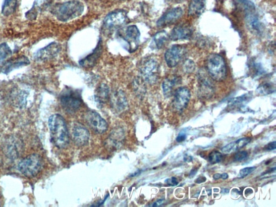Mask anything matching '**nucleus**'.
I'll return each instance as SVG.
<instances>
[{
  "label": "nucleus",
  "mask_w": 276,
  "mask_h": 207,
  "mask_svg": "<svg viewBox=\"0 0 276 207\" xmlns=\"http://www.w3.org/2000/svg\"><path fill=\"white\" fill-rule=\"evenodd\" d=\"M52 141L59 149H64L69 143V133L65 121L62 115L55 114L48 121Z\"/></svg>",
  "instance_id": "obj_1"
},
{
  "label": "nucleus",
  "mask_w": 276,
  "mask_h": 207,
  "mask_svg": "<svg viewBox=\"0 0 276 207\" xmlns=\"http://www.w3.org/2000/svg\"><path fill=\"white\" fill-rule=\"evenodd\" d=\"M84 11V4L79 1H67L53 6L51 13L61 22H67L80 16Z\"/></svg>",
  "instance_id": "obj_2"
},
{
  "label": "nucleus",
  "mask_w": 276,
  "mask_h": 207,
  "mask_svg": "<svg viewBox=\"0 0 276 207\" xmlns=\"http://www.w3.org/2000/svg\"><path fill=\"white\" fill-rule=\"evenodd\" d=\"M206 69L208 74L215 81L221 82L226 76V66L224 58L220 54L213 53L208 57L206 60Z\"/></svg>",
  "instance_id": "obj_3"
},
{
  "label": "nucleus",
  "mask_w": 276,
  "mask_h": 207,
  "mask_svg": "<svg viewBox=\"0 0 276 207\" xmlns=\"http://www.w3.org/2000/svg\"><path fill=\"white\" fill-rule=\"evenodd\" d=\"M44 161L38 154H33L24 157L18 165V169L26 177L31 178L41 171Z\"/></svg>",
  "instance_id": "obj_4"
},
{
  "label": "nucleus",
  "mask_w": 276,
  "mask_h": 207,
  "mask_svg": "<svg viewBox=\"0 0 276 207\" xmlns=\"http://www.w3.org/2000/svg\"><path fill=\"white\" fill-rule=\"evenodd\" d=\"M60 102L64 110L69 113L77 112L82 105V99L78 91L66 88L60 97Z\"/></svg>",
  "instance_id": "obj_5"
},
{
  "label": "nucleus",
  "mask_w": 276,
  "mask_h": 207,
  "mask_svg": "<svg viewBox=\"0 0 276 207\" xmlns=\"http://www.w3.org/2000/svg\"><path fill=\"white\" fill-rule=\"evenodd\" d=\"M139 70L145 82L151 84L157 82L159 74V64L157 60L153 58L145 59L141 63Z\"/></svg>",
  "instance_id": "obj_6"
},
{
  "label": "nucleus",
  "mask_w": 276,
  "mask_h": 207,
  "mask_svg": "<svg viewBox=\"0 0 276 207\" xmlns=\"http://www.w3.org/2000/svg\"><path fill=\"white\" fill-rule=\"evenodd\" d=\"M127 20L126 12L123 10H115L108 14L103 21V26L111 30L124 25Z\"/></svg>",
  "instance_id": "obj_7"
},
{
  "label": "nucleus",
  "mask_w": 276,
  "mask_h": 207,
  "mask_svg": "<svg viewBox=\"0 0 276 207\" xmlns=\"http://www.w3.org/2000/svg\"><path fill=\"white\" fill-rule=\"evenodd\" d=\"M86 123L96 133L102 134L108 130L107 121L101 115L94 111H89L85 114Z\"/></svg>",
  "instance_id": "obj_8"
},
{
  "label": "nucleus",
  "mask_w": 276,
  "mask_h": 207,
  "mask_svg": "<svg viewBox=\"0 0 276 207\" xmlns=\"http://www.w3.org/2000/svg\"><path fill=\"white\" fill-rule=\"evenodd\" d=\"M70 135L73 143L79 147H82L89 143V132L81 123H75L72 125Z\"/></svg>",
  "instance_id": "obj_9"
},
{
  "label": "nucleus",
  "mask_w": 276,
  "mask_h": 207,
  "mask_svg": "<svg viewBox=\"0 0 276 207\" xmlns=\"http://www.w3.org/2000/svg\"><path fill=\"white\" fill-rule=\"evenodd\" d=\"M140 37V33L136 26L131 25L126 28L124 35L121 38L127 44V51L133 52L137 50Z\"/></svg>",
  "instance_id": "obj_10"
},
{
  "label": "nucleus",
  "mask_w": 276,
  "mask_h": 207,
  "mask_svg": "<svg viewBox=\"0 0 276 207\" xmlns=\"http://www.w3.org/2000/svg\"><path fill=\"white\" fill-rule=\"evenodd\" d=\"M61 46L58 43L52 42L47 46L41 49L35 54V59L39 62L47 61L56 57L61 51Z\"/></svg>",
  "instance_id": "obj_11"
},
{
  "label": "nucleus",
  "mask_w": 276,
  "mask_h": 207,
  "mask_svg": "<svg viewBox=\"0 0 276 207\" xmlns=\"http://www.w3.org/2000/svg\"><path fill=\"white\" fill-rule=\"evenodd\" d=\"M186 53L185 49L180 45H174L166 52L165 59L169 68L178 65Z\"/></svg>",
  "instance_id": "obj_12"
},
{
  "label": "nucleus",
  "mask_w": 276,
  "mask_h": 207,
  "mask_svg": "<svg viewBox=\"0 0 276 207\" xmlns=\"http://www.w3.org/2000/svg\"><path fill=\"white\" fill-rule=\"evenodd\" d=\"M198 74L199 96L202 99L211 98L214 93V84L204 71L200 70Z\"/></svg>",
  "instance_id": "obj_13"
},
{
  "label": "nucleus",
  "mask_w": 276,
  "mask_h": 207,
  "mask_svg": "<svg viewBox=\"0 0 276 207\" xmlns=\"http://www.w3.org/2000/svg\"><path fill=\"white\" fill-rule=\"evenodd\" d=\"M181 8L176 7L170 9L166 12L159 19L157 23L158 27H166L179 20L183 15Z\"/></svg>",
  "instance_id": "obj_14"
},
{
  "label": "nucleus",
  "mask_w": 276,
  "mask_h": 207,
  "mask_svg": "<svg viewBox=\"0 0 276 207\" xmlns=\"http://www.w3.org/2000/svg\"><path fill=\"white\" fill-rule=\"evenodd\" d=\"M191 96V92L186 87H181L175 91L173 105L177 110L182 111L187 106Z\"/></svg>",
  "instance_id": "obj_15"
},
{
  "label": "nucleus",
  "mask_w": 276,
  "mask_h": 207,
  "mask_svg": "<svg viewBox=\"0 0 276 207\" xmlns=\"http://www.w3.org/2000/svg\"><path fill=\"white\" fill-rule=\"evenodd\" d=\"M102 52L103 42L100 39L93 52L89 54L87 57L82 59L79 62V65L86 69L93 68L97 64L98 59L101 57Z\"/></svg>",
  "instance_id": "obj_16"
},
{
  "label": "nucleus",
  "mask_w": 276,
  "mask_h": 207,
  "mask_svg": "<svg viewBox=\"0 0 276 207\" xmlns=\"http://www.w3.org/2000/svg\"><path fill=\"white\" fill-rule=\"evenodd\" d=\"M30 63L28 58L25 56H21L6 62L1 69V72L7 75L10 72L21 67L28 65Z\"/></svg>",
  "instance_id": "obj_17"
},
{
  "label": "nucleus",
  "mask_w": 276,
  "mask_h": 207,
  "mask_svg": "<svg viewBox=\"0 0 276 207\" xmlns=\"http://www.w3.org/2000/svg\"><path fill=\"white\" fill-rule=\"evenodd\" d=\"M193 29L186 24H180L174 28L170 35V39L173 41L187 40L191 38Z\"/></svg>",
  "instance_id": "obj_18"
},
{
  "label": "nucleus",
  "mask_w": 276,
  "mask_h": 207,
  "mask_svg": "<svg viewBox=\"0 0 276 207\" xmlns=\"http://www.w3.org/2000/svg\"><path fill=\"white\" fill-rule=\"evenodd\" d=\"M51 2L52 0H35L32 8L26 13V19L30 21L36 20L40 12L46 9Z\"/></svg>",
  "instance_id": "obj_19"
},
{
  "label": "nucleus",
  "mask_w": 276,
  "mask_h": 207,
  "mask_svg": "<svg viewBox=\"0 0 276 207\" xmlns=\"http://www.w3.org/2000/svg\"><path fill=\"white\" fill-rule=\"evenodd\" d=\"M251 141V138L244 137L239 139L237 141L232 142L226 145L222 149V152L224 154L228 155L236 152L243 148L244 146L248 145Z\"/></svg>",
  "instance_id": "obj_20"
},
{
  "label": "nucleus",
  "mask_w": 276,
  "mask_h": 207,
  "mask_svg": "<svg viewBox=\"0 0 276 207\" xmlns=\"http://www.w3.org/2000/svg\"><path fill=\"white\" fill-rule=\"evenodd\" d=\"M245 21H246L247 27L251 32L256 34H261L262 25L258 17L254 14V12L247 13L246 16H245Z\"/></svg>",
  "instance_id": "obj_21"
},
{
  "label": "nucleus",
  "mask_w": 276,
  "mask_h": 207,
  "mask_svg": "<svg viewBox=\"0 0 276 207\" xmlns=\"http://www.w3.org/2000/svg\"><path fill=\"white\" fill-rule=\"evenodd\" d=\"M112 104L118 111H124L127 106L126 97L122 91H116L112 96Z\"/></svg>",
  "instance_id": "obj_22"
},
{
  "label": "nucleus",
  "mask_w": 276,
  "mask_h": 207,
  "mask_svg": "<svg viewBox=\"0 0 276 207\" xmlns=\"http://www.w3.org/2000/svg\"><path fill=\"white\" fill-rule=\"evenodd\" d=\"M181 81V78L177 76L165 79L162 85L164 95L167 97H170L172 94L174 87L180 83Z\"/></svg>",
  "instance_id": "obj_23"
},
{
  "label": "nucleus",
  "mask_w": 276,
  "mask_h": 207,
  "mask_svg": "<svg viewBox=\"0 0 276 207\" xmlns=\"http://www.w3.org/2000/svg\"><path fill=\"white\" fill-rule=\"evenodd\" d=\"M206 0H191L190 2L188 14L192 16H198L203 13Z\"/></svg>",
  "instance_id": "obj_24"
},
{
  "label": "nucleus",
  "mask_w": 276,
  "mask_h": 207,
  "mask_svg": "<svg viewBox=\"0 0 276 207\" xmlns=\"http://www.w3.org/2000/svg\"><path fill=\"white\" fill-rule=\"evenodd\" d=\"M21 147L18 142H16L14 139H10L5 145V152L6 154L10 158L18 157L19 155V149Z\"/></svg>",
  "instance_id": "obj_25"
},
{
  "label": "nucleus",
  "mask_w": 276,
  "mask_h": 207,
  "mask_svg": "<svg viewBox=\"0 0 276 207\" xmlns=\"http://www.w3.org/2000/svg\"><path fill=\"white\" fill-rule=\"evenodd\" d=\"M109 96V88L107 84H102L98 88L95 95V101L101 105L106 103Z\"/></svg>",
  "instance_id": "obj_26"
},
{
  "label": "nucleus",
  "mask_w": 276,
  "mask_h": 207,
  "mask_svg": "<svg viewBox=\"0 0 276 207\" xmlns=\"http://www.w3.org/2000/svg\"><path fill=\"white\" fill-rule=\"evenodd\" d=\"M168 40V35L165 31L157 33L153 37V43L158 50H161L165 46Z\"/></svg>",
  "instance_id": "obj_27"
},
{
  "label": "nucleus",
  "mask_w": 276,
  "mask_h": 207,
  "mask_svg": "<svg viewBox=\"0 0 276 207\" xmlns=\"http://www.w3.org/2000/svg\"><path fill=\"white\" fill-rule=\"evenodd\" d=\"M17 0H4L2 7V14L4 16L13 14L17 7Z\"/></svg>",
  "instance_id": "obj_28"
},
{
  "label": "nucleus",
  "mask_w": 276,
  "mask_h": 207,
  "mask_svg": "<svg viewBox=\"0 0 276 207\" xmlns=\"http://www.w3.org/2000/svg\"><path fill=\"white\" fill-rule=\"evenodd\" d=\"M12 51L6 43L0 45V64H2L5 59L11 55Z\"/></svg>",
  "instance_id": "obj_29"
},
{
  "label": "nucleus",
  "mask_w": 276,
  "mask_h": 207,
  "mask_svg": "<svg viewBox=\"0 0 276 207\" xmlns=\"http://www.w3.org/2000/svg\"><path fill=\"white\" fill-rule=\"evenodd\" d=\"M275 89L272 85L269 83L263 84L257 88L256 93L259 95H267L274 92Z\"/></svg>",
  "instance_id": "obj_30"
},
{
  "label": "nucleus",
  "mask_w": 276,
  "mask_h": 207,
  "mask_svg": "<svg viewBox=\"0 0 276 207\" xmlns=\"http://www.w3.org/2000/svg\"><path fill=\"white\" fill-rule=\"evenodd\" d=\"M223 155L218 151H213L208 156V160L211 164H216L221 161Z\"/></svg>",
  "instance_id": "obj_31"
},
{
  "label": "nucleus",
  "mask_w": 276,
  "mask_h": 207,
  "mask_svg": "<svg viewBox=\"0 0 276 207\" xmlns=\"http://www.w3.org/2000/svg\"><path fill=\"white\" fill-rule=\"evenodd\" d=\"M183 69L187 74H191L195 69V63L191 59H187L183 65Z\"/></svg>",
  "instance_id": "obj_32"
},
{
  "label": "nucleus",
  "mask_w": 276,
  "mask_h": 207,
  "mask_svg": "<svg viewBox=\"0 0 276 207\" xmlns=\"http://www.w3.org/2000/svg\"><path fill=\"white\" fill-rule=\"evenodd\" d=\"M256 167H249L242 169L238 175V178H244L254 171Z\"/></svg>",
  "instance_id": "obj_33"
},
{
  "label": "nucleus",
  "mask_w": 276,
  "mask_h": 207,
  "mask_svg": "<svg viewBox=\"0 0 276 207\" xmlns=\"http://www.w3.org/2000/svg\"><path fill=\"white\" fill-rule=\"evenodd\" d=\"M249 95L247 94L241 97H238V98L231 100L230 102V104L232 105L240 104H241L242 103L249 100Z\"/></svg>",
  "instance_id": "obj_34"
},
{
  "label": "nucleus",
  "mask_w": 276,
  "mask_h": 207,
  "mask_svg": "<svg viewBox=\"0 0 276 207\" xmlns=\"http://www.w3.org/2000/svg\"><path fill=\"white\" fill-rule=\"evenodd\" d=\"M247 156V152L245 151L238 152L234 156V160L236 161H241L246 159Z\"/></svg>",
  "instance_id": "obj_35"
},
{
  "label": "nucleus",
  "mask_w": 276,
  "mask_h": 207,
  "mask_svg": "<svg viewBox=\"0 0 276 207\" xmlns=\"http://www.w3.org/2000/svg\"><path fill=\"white\" fill-rule=\"evenodd\" d=\"M166 183H167V185L170 186H175L178 185V181L175 177H172L171 179H168L166 180Z\"/></svg>",
  "instance_id": "obj_36"
},
{
  "label": "nucleus",
  "mask_w": 276,
  "mask_h": 207,
  "mask_svg": "<svg viewBox=\"0 0 276 207\" xmlns=\"http://www.w3.org/2000/svg\"><path fill=\"white\" fill-rule=\"evenodd\" d=\"M186 139V135L185 133L179 134V136L177 137L176 141L177 143H181L185 141Z\"/></svg>",
  "instance_id": "obj_37"
},
{
  "label": "nucleus",
  "mask_w": 276,
  "mask_h": 207,
  "mask_svg": "<svg viewBox=\"0 0 276 207\" xmlns=\"http://www.w3.org/2000/svg\"><path fill=\"white\" fill-rule=\"evenodd\" d=\"M266 150L268 151H272L275 150L276 148V142H273L270 143L266 146Z\"/></svg>",
  "instance_id": "obj_38"
},
{
  "label": "nucleus",
  "mask_w": 276,
  "mask_h": 207,
  "mask_svg": "<svg viewBox=\"0 0 276 207\" xmlns=\"http://www.w3.org/2000/svg\"><path fill=\"white\" fill-rule=\"evenodd\" d=\"M206 180V179L204 177V176H202V177H200L196 180V183L201 184L202 182H205Z\"/></svg>",
  "instance_id": "obj_39"
},
{
  "label": "nucleus",
  "mask_w": 276,
  "mask_h": 207,
  "mask_svg": "<svg viewBox=\"0 0 276 207\" xmlns=\"http://www.w3.org/2000/svg\"><path fill=\"white\" fill-rule=\"evenodd\" d=\"M163 202H164L163 200H158V202H157L154 204V205H153V206L155 207V206H161L163 204Z\"/></svg>",
  "instance_id": "obj_40"
},
{
  "label": "nucleus",
  "mask_w": 276,
  "mask_h": 207,
  "mask_svg": "<svg viewBox=\"0 0 276 207\" xmlns=\"http://www.w3.org/2000/svg\"><path fill=\"white\" fill-rule=\"evenodd\" d=\"M221 174H219V173L214 174L213 175V178L215 180H219V179L221 178Z\"/></svg>",
  "instance_id": "obj_41"
},
{
  "label": "nucleus",
  "mask_w": 276,
  "mask_h": 207,
  "mask_svg": "<svg viewBox=\"0 0 276 207\" xmlns=\"http://www.w3.org/2000/svg\"><path fill=\"white\" fill-rule=\"evenodd\" d=\"M229 177L228 174L227 173H223L221 175V178L223 180L227 179Z\"/></svg>",
  "instance_id": "obj_42"
},
{
  "label": "nucleus",
  "mask_w": 276,
  "mask_h": 207,
  "mask_svg": "<svg viewBox=\"0 0 276 207\" xmlns=\"http://www.w3.org/2000/svg\"><path fill=\"white\" fill-rule=\"evenodd\" d=\"M191 158H192L191 156H186L185 157V159H185V161H188V162H189V161H191L192 160H191Z\"/></svg>",
  "instance_id": "obj_43"
},
{
  "label": "nucleus",
  "mask_w": 276,
  "mask_h": 207,
  "mask_svg": "<svg viewBox=\"0 0 276 207\" xmlns=\"http://www.w3.org/2000/svg\"><path fill=\"white\" fill-rule=\"evenodd\" d=\"M170 1H173L175 2H181L184 1V0H170Z\"/></svg>",
  "instance_id": "obj_44"
}]
</instances>
